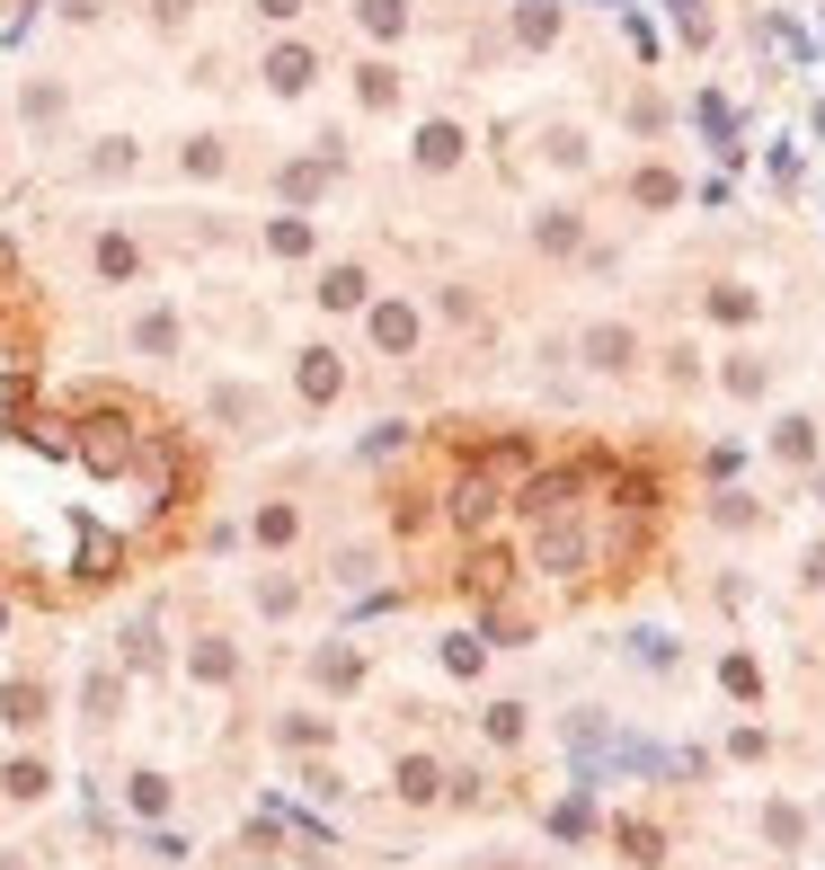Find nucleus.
<instances>
[{"label": "nucleus", "instance_id": "obj_16", "mask_svg": "<svg viewBox=\"0 0 825 870\" xmlns=\"http://www.w3.org/2000/svg\"><path fill=\"white\" fill-rule=\"evenodd\" d=\"M399 790L408 799H435V764H399Z\"/></svg>", "mask_w": 825, "mask_h": 870}, {"label": "nucleus", "instance_id": "obj_6", "mask_svg": "<svg viewBox=\"0 0 825 870\" xmlns=\"http://www.w3.org/2000/svg\"><path fill=\"white\" fill-rule=\"evenodd\" d=\"M133 266H143V249H133L124 231H107V240H98V276H107V285H124Z\"/></svg>", "mask_w": 825, "mask_h": 870}, {"label": "nucleus", "instance_id": "obj_15", "mask_svg": "<svg viewBox=\"0 0 825 870\" xmlns=\"http://www.w3.org/2000/svg\"><path fill=\"white\" fill-rule=\"evenodd\" d=\"M258 543H294V506H266L258 515Z\"/></svg>", "mask_w": 825, "mask_h": 870}, {"label": "nucleus", "instance_id": "obj_11", "mask_svg": "<svg viewBox=\"0 0 825 870\" xmlns=\"http://www.w3.org/2000/svg\"><path fill=\"white\" fill-rule=\"evenodd\" d=\"M586 356L622 373V365H631V329H595V338H586Z\"/></svg>", "mask_w": 825, "mask_h": 870}, {"label": "nucleus", "instance_id": "obj_18", "mask_svg": "<svg viewBox=\"0 0 825 870\" xmlns=\"http://www.w3.org/2000/svg\"><path fill=\"white\" fill-rule=\"evenodd\" d=\"M258 10H266V19H294V10H302V0H258Z\"/></svg>", "mask_w": 825, "mask_h": 870}, {"label": "nucleus", "instance_id": "obj_8", "mask_svg": "<svg viewBox=\"0 0 825 870\" xmlns=\"http://www.w3.org/2000/svg\"><path fill=\"white\" fill-rule=\"evenodd\" d=\"M418 160H427V169H453V160H462V133H453V124H427V133H418Z\"/></svg>", "mask_w": 825, "mask_h": 870}, {"label": "nucleus", "instance_id": "obj_5", "mask_svg": "<svg viewBox=\"0 0 825 870\" xmlns=\"http://www.w3.org/2000/svg\"><path fill=\"white\" fill-rule=\"evenodd\" d=\"M320 302H328V311H356V302H364V266H328V276H320Z\"/></svg>", "mask_w": 825, "mask_h": 870}, {"label": "nucleus", "instance_id": "obj_1", "mask_svg": "<svg viewBox=\"0 0 825 870\" xmlns=\"http://www.w3.org/2000/svg\"><path fill=\"white\" fill-rule=\"evenodd\" d=\"M311 72H320L311 45H275V53H266V90H285V98H302V90H311Z\"/></svg>", "mask_w": 825, "mask_h": 870}, {"label": "nucleus", "instance_id": "obj_3", "mask_svg": "<svg viewBox=\"0 0 825 870\" xmlns=\"http://www.w3.org/2000/svg\"><path fill=\"white\" fill-rule=\"evenodd\" d=\"M337 391H347V365H337L328 347H311L302 356V400H337Z\"/></svg>", "mask_w": 825, "mask_h": 870}, {"label": "nucleus", "instance_id": "obj_17", "mask_svg": "<svg viewBox=\"0 0 825 870\" xmlns=\"http://www.w3.org/2000/svg\"><path fill=\"white\" fill-rule=\"evenodd\" d=\"M152 19H160V27H178V19H187V0H152Z\"/></svg>", "mask_w": 825, "mask_h": 870}, {"label": "nucleus", "instance_id": "obj_2", "mask_svg": "<svg viewBox=\"0 0 825 870\" xmlns=\"http://www.w3.org/2000/svg\"><path fill=\"white\" fill-rule=\"evenodd\" d=\"M373 347L408 356V347H418V311H408V302H373Z\"/></svg>", "mask_w": 825, "mask_h": 870}, {"label": "nucleus", "instance_id": "obj_14", "mask_svg": "<svg viewBox=\"0 0 825 870\" xmlns=\"http://www.w3.org/2000/svg\"><path fill=\"white\" fill-rule=\"evenodd\" d=\"M356 90H364V107H391V90H399V81L382 72V62H364V81H356Z\"/></svg>", "mask_w": 825, "mask_h": 870}, {"label": "nucleus", "instance_id": "obj_10", "mask_svg": "<svg viewBox=\"0 0 825 870\" xmlns=\"http://www.w3.org/2000/svg\"><path fill=\"white\" fill-rule=\"evenodd\" d=\"M356 19H364V36H399V27H408L399 0H356Z\"/></svg>", "mask_w": 825, "mask_h": 870}, {"label": "nucleus", "instance_id": "obj_9", "mask_svg": "<svg viewBox=\"0 0 825 870\" xmlns=\"http://www.w3.org/2000/svg\"><path fill=\"white\" fill-rule=\"evenodd\" d=\"M489 506H498V489L479 480V472H470V480L453 489V515H462V524H489Z\"/></svg>", "mask_w": 825, "mask_h": 870}, {"label": "nucleus", "instance_id": "obj_13", "mask_svg": "<svg viewBox=\"0 0 825 870\" xmlns=\"http://www.w3.org/2000/svg\"><path fill=\"white\" fill-rule=\"evenodd\" d=\"M0 702H10V719H19V728H36V719H45V693H36V684H10Z\"/></svg>", "mask_w": 825, "mask_h": 870}, {"label": "nucleus", "instance_id": "obj_7", "mask_svg": "<svg viewBox=\"0 0 825 870\" xmlns=\"http://www.w3.org/2000/svg\"><path fill=\"white\" fill-rule=\"evenodd\" d=\"M133 347H143V356H178V320H169V311L133 320Z\"/></svg>", "mask_w": 825, "mask_h": 870}, {"label": "nucleus", "instance_id": "obj_12", "mask_svg": "<svg viewBox=\"0 0 825 870\" xmlns=\"http://www.w3.org/2000/svg\"><path fill=\"white\" fill-rule=\"evenodd\" d=\"M266 249H275V258H302V249H311V223H294V214L266 223Z\"/></svg>", "mask_w": 825, "mask_h": 870}, {"label": "nucleus", "instance_id": "obj_4", "mask_svg": "<svg viewBox=\"0 0 825 870\" xmlns=\"http://www.w3.org/2000/svg\"><path fill=\"white\" fill-rule=\"evenodd\" d=\"M533 560H550V569H577V560H586V543H577L569 524H550V533H533Z\"/></svg>", "mask_w": 825, "mask_h": 870}]
</instances>
